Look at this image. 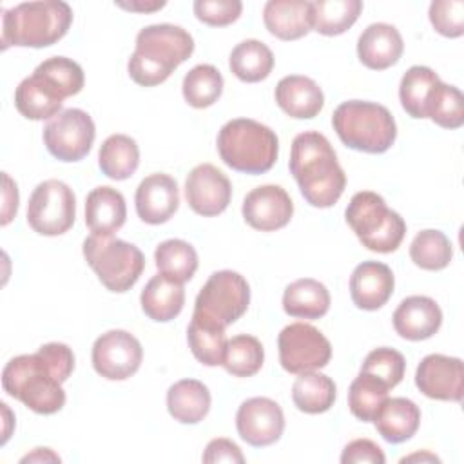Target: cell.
Segmentation results:
<instances>
[{
	"label": "cell",
	"mask_w": 464,
	"mask_h": 464,
	"mask_svg": "<svg viewBox=\"0 0 464 464\" xmlns=\"http://www.w3.org/2000/svg\"><path fill=\"white\" fill-rule=\"evenodd\" d=\"M288 167L303 198L312 207L328 208L344 192L346 174L334 147L317 130H306L294 138Z\"/></svg>",
	"instance_id": "1"
},
{
	"label": "cell",
	"mask_w": 464,
	"mask_h": 464,
	"mask_svg": "<svg viewBox=\"0 0 464 464\" xmlns=\"http://www.w3.org/2000/svg\"><path fill=\"white\" fill-rule=\"evenodd\" d=\"M194 40L179 25L154 24L136 36V49L129 58V76L141 87L163 83L172 71L190 58Z\"/></svg>",
	"instance_id": "2"
},
{
	"label": "cell",
	"mask_w": 464,
	"mask_h": 464,
	"mask_svg": "<svg viewBox=\"0 0 464 464\" xmlns=\"http://www.w3.org/2000/svg\"><path fill=\"white\" fill-rule=\"evenodd\" d=\"M71 24L72 9L67 2H22L2 11V49L53 45L67 34Z\"/></svg>",
	"instance_id": "3"
},
{
	"label": "cell",
	"mask_w": 464,
	"mask_h": 464,
	"mask_svg": "<svg viewBox=\"0 0 464 464\" xmlns=\"http://www.w3.org/2000/svg\"><path fill=\"white\" fill-rule=\"evenodd\" d=\"M63 381L38 350L13 357L2 370V388L40 415H53L65 404Z\"/></svg>",
	"instance_id": "4"
},
{
	"label": "cell",
	"mask_w": 464,
	"mask_h": 464,
	"mask_svg": "<svg viewBox=\"0 0 464 464\" xmlns=\"http://www.w3.org/2000/svg\"><path fill=\"white\" fill-rule=\"evenodd\" d=\"M218 152L230 169L256 176L274 167L279 140L270 127L250 118H236L221 127Z\"/></svg>",
	"instance_id": "5"
},
{
	"label": "cell",
	"mask_w": 464,
	"mask_h": 464,
	"mask_svg": "<svg viewBox=\"0 0 464 464\" xmlns=\"http://www.w3.org/2000/svg\"><path fill=\"white\" fill-rule=\"evenodd\" d=\"M332 125L346 147L368 154L386 152L397 138V123L392 112L375 102H343L334 111Z\"/></svg>",
	"instance_id": "6"
},
{
	"label": "cell",
	"mask_w": 464,
	"mask_h": 464,
	"mask_svg": "<svg viewBox=\"0 0 464 464\" xmlns=\"http://www.w3.org/2000/svg\"><path fill=\"white\" fill-rule=\"evenodd\" d=\"M344 218L362 246L372 252L390 254L397 250L406 234L404 219L386 207L382 196L372 190L353 194Z\"/></svg>",
	"instance_id": "7"
},
{
	"label": "cell",
	"mask_w": 464,
	"mask_h": 464,
	"mask_svg": "<svg viewBox=\"0 0 464 464\" xmlns=\"http://www.w3.org/2000/svg\"><path fill=\"white\" fill-rule=\"evenodd\" d=\"M82 250L100 283L116 294L130 290L145 268L141 250L136 245L112 236L91 234L83 241Z\"/></svg>",
	"instance_id": "8"
},
{
	"label": "cell",
	"mask_w": 464,
	"mask_h": 464,
	"mask_svg": "<svg viewBox=\"0 0 464 464\" xmlns=\"http://www.w3.org/2000/svg\"><path fill=\"white\" fill-rule=\"evenodd\" d=\"M250 286L246 279L232 270L214 272L194 303V315L227 328L248 308Z\"/></svg>",
	"instance_id": "9"
},
{
	"label": "cell",
	"mask_w": 464,
	"mask_h": 464,
	"mask_svg": "<svg viewBox=\"0 0 464 464\" xmlns=\"http://www.w3.org/2000/svg\"><path fill=\"white\" fill-rule=\"evenodd\" d=\"M76 218V198L72 188L60 179L38 183L27 203V223L42 236L65 234Z\"/></svg>",
	"instance_id": "10"
},
{
	"label": "cell",
	"mask_w": 464,
	"mask_h": 464,
	"mask_svg": "<svg viewBox=\"0 0 464 464\" xmlns=\"http://www.w3.org/2000/svg\"><path fill=\"white\" fill-rule=\"evenodd\" d=\"M279 362L294 375L315 372L330 362V341L308 323H292L279 332L277 337Z\"/></svg>",
	"instance_id": "11"
},
{
	"label": "cell",
	"mask_w": 464,
	"mask_h": 464,
	"mask_svg": "<svg viewBox=\"0 0 464 464\" xmlns=\"http://www.w3.org/2000/svg\"><path fill=\"white\" fill-rule=\"evenodd\" d=\"M96 138L92 118L82 109H65L44 127V143L60 161L83 160Z\"/></svg>",
	"instance_id": "12"
},
{
	"label": "cell",
	"mask_w": 464,
	"mask_h": 464,
	"mask_svg": "<svg viewBox=\"0 0 464 464\" xmlns=\"http://www.w3.org/2000/svg\"><path fill=\"white\" fill-rule=\"evenodd\" d=\"M92 366L109 381H125L140 370L143 348L127 330H109L92 344Z\"/></svg>",
	"instance_id": "13"
},
{
	"label": "cell",
	"mask_w": 464,
	"mask_h": 464,
	"mask_svg": "<svg viewBox=\"0 0 464 464\" xmlns=\"http://www.w3.org/2000/svg\"><path fill=\"white\" fill-rule=\"evenodd\" d=\"M236 428L246 444L265 448L281 439L285 415L276 401L268 397H252L241 402L236 413Z\"/></svg>",
	"instance_id": "14"
},
{
	"label": "cell",
	"mask_w": 464,
	"mask_h": 464,
	"mask_svg": "<svg viewBox=\"0 0 464 464\" xmlns=\"http://www.w3.org/2000/svg\"><path fill=\"white\" fill-rule=\"evenodd\" d=\"M185 198L196 214L212 218L227 210L232 198V185L218 167L201 163L185 179Z\"/></svg>",
	"instance_id": "15"
},
{
	"label": "cell",
	"mask_w": 464,
	"mask_h": 464,
	"mask_svg": "<svg viewBox=\"0 0 464 464\" xmlns=\"http://www.w3.org/2000/svg\"><path fill=\"white\" fill-rule=\"evenodd\" d=\"M415 384L430 399L460 402L464 393V364L459 357L430 353L417 366Z\"/></svg>",
	"instance_id": "16"
},
{
	"label": "cell",
	"mask_w": 464,
	"mask_h": 464,
	"mask_svg": "<svg viewBox=\"0 0 464 464\" xmlns=\"http://www.w3.org/2000/svg\"><path fill=\"white\" fill-rule=\"evenodd\" d=\"M241 212L252 228L261 232H274L290 223L294 203L283 187L261 185L245 196Z\"/></svg>",
	"instance_id": "17"
},
{
	"label": "cell",
	"mask_w": 464,
	"mask_h": 464,
	"mask_svg": "<svg viewBox=\"0 0 464 464\" xmlns=\"http://www.w3.org/2000/svg\"><path fill=\"white\" fill-rule=\"evenodd\" d=\"M136 214L143 223H167L179 207V192L174 178L163 172L143 178L134 196Z\"/></svg>",
	"instance_id": "18"
},
{
	"label": "cell",
	"mask_w": 464,
	"mask_h": 464,
	"mask_svg": "<svg viewBox=\"0 0 464 464\" xmlns=\"http://www.w3.org/2000/svg\"><path fill=\"white\" fill-rule=\"evenodd\" d=\"M395 277L388 265L379 261H362L350 276V295L361 310H379L393 294Z\"/></svg>",
	"instance_id": "19"
},
{
	"label": "cell",
	"mask_w": 464,
	"mask_h": 464,
	"mask_svg": "<svg viewBox=\"0 0 464 464\" xmlns=\"http://www.w3.org/2000/svg\"><path fill=\"white\" fill-rule=\"evenodd\" d=\"M395 332L408 341H424L435 335L442 324V310L428 295H410L393 312Z\"/></svg>",
	"instance_id": "20"
},
{
	"label": "cell",
	"mask_w": 464,
	"mask_h": 464,
	"mask_svg": "<svg viewBox=\"0 0 464 464\" xmlns=\"http://www.w3.org/2000/svg\"><path fill=\"white\" fill-rule=\"evenodd\" d=\"M404 42L395 25L370 24L357 40V56L361 63L373 71H384L399 62Z\"/></svg>",
	"instance_id": "21"
},
{
	"label": "cell",
	"mask_w": 464,
	"mask_h": 464,
	"mask_svg": "<svg viewBox=\"0 0 464 464\" xmlns=\"http://www.w3.org/2000/svg\"><path fill=\"white\" fill-rule=\"evenodd\" d=\"M263 22L279 40H299L312 31V2L268 0L263 7Z\"/></svg>",
	"instance_id": "22"
},
{
	"label": "cell",
	"mask_w": 464,
	"mask_h": 464,
	"mask_svg": "<svg viewBox=\"0 0 464 464\" xmlns=\"http://www.w3.org/2000/svg\"><path fill=\"white\" fill-rule=\"evenodd\" d=\"M276 102L290 118L310 120L321 112L324 105V94L312 78L290 74L277 82Z\"/></svg>",
	"instance_id": "23"
},
{
	"label": "cell",
	"mask_w": 464,
	"mask_h": 464,
	"mask_svg": "<svg viewBox=\"0 0 464 464\" xmlns=\"http://www.w3.org/2000/svg\"><path fill=\"white\" fill-rule=\"evenodd\" d=\"M127 218L125 198L112 187H96L85 198V225L94 236H112Z\"/></svg>",
	"instance_id": "24"
},
{
	"label": "cell",
	"mask_w": 464,
	"mask_h": 464,
	"mask_svg": "<svg viewBox=\"0 0 464 464\" xmlns=\"http://www.w3.org/2000/svg\"><path fill=\"white\" fill-rule=\"evenodd\" d=\"M63 96L40 74L33 71L31 76L24 78L14 91V107L27 120H47L60 114Z\"/></svg>",
	"instance_id": "25"
},
{
	"label": "cell",
	"mask_w": 464,
	"mask_h": 464,
	"mask_svg": "<svg viewBox=\"0 0 464 464\" xmlns=\"http://www.w3.org/2000/svg\"><path fill=\"white\" fill-rule=\"evenodd\" d=\"M372 422L386 442L399 444L417 433L420 424V410L406 397H388Z\"/></svg>",
	"instance_id": "26"
},
{
	"label": "cell",
	"mask_w": 464,
	"mask_h": 464,
	"mask_svg": "<svg viewBox=\"0 0 464 464\" xmlns=\"http://www.w3.org/2000/svg\"><path fill=\"white\" fill-rule=\"evenodd\" d=\"M143 314L156 321L167 323L179 315L185 304V288L181 283L158 274L149 279L140 295Z\"/></svg>",
	"instance_id": "27"
},
{
	"label": "cell",
	"mask_w": 464,
	"mask_h": 464,
	"mask_svg": "<svg viewBox=\"0 0 464 464\" xmlns=\"http://www.w3.org/2000/svg\"><path fill=\"white\" fill-rule=\"evenodd\" d=\"M210 392L196 379H181L167 392V410L181 424H198L210 410Z\"/></svg>",
	"instance_id": "28"
},
{
	"label": "cell",
	"mask_w": 464,
	"mask_h": 464,
	"mask_svg": "<svg viewBox=\"0 0 464 464\" xmlns=\"http://www.w3.org/2000/svg\"><path fill=\"white\" fill-rule=\"evenodd\" d=\"M283 310L290 317L319 319L330 310V292L317 279H297L285 288Z\"/></svg>",
	"instance_id": "29"
},
{
	"label": "cell",
	"mask_w": 464,
	"mask_h": 464,
	"mask_svg": "<svg viewBox=\"0 0 464 464\" xmlns=\"http://www.w3.org/2000/svg\"><path fill=\"white\" fill-rule=\"evenodd\" d=\"M337 397L335 382L319 372L299 373L292 386V401L299 411L315 415L328 411Z\"/></svg>",
	"instance_id": "30"
},
{
	"label": "cell",
	"mask_w": 464,
	"mask_h": 464,
	"mask_svg": "<svg viewBox=\"0 0 464 464\" xmlns=\"http://www.w3.org/2000/svg\"><path fill=\"white\" fill-rule=\"evenodd\" d=\"M228 67L241 82L256 83L268 78V74L272 72L274 54L270 47L259 40H243L232 49Z\"/></svg>",
	"instance_id": "31"
},
{
	"label": "cell",
	"mask_w": 464,
	"mask_h": 464,
	"mask_svg": "<svg viewBox=\"0 0 464 464\" xmlns=\"http://www.w3.org/2000/svg\"><path fill=\"white\" fill-rule=\"evenodd\" d=\"M98 165L111 179L123 181L130 178L140 165L138 143L127 134L109 136L100 147Z\"/></svg>",
	"instance_id": "32"
},
{
	"label": "cell",
	"mask_w": 464,
	"mask_h": 464,
	"mask_svg": "<svg viewBox=\"0 0 464 464\" xmlns=\"http://www.w3.org/2000/svg\"><path fill=\"white\" fill-rule=\"evenodd\" d=\"M187 341L192 355L205 366L223 364L227 350L225 328L192 314L187 328Z\"/></svg>",
	"instance_id": "33"
},
{
	"label": "cell",
	"mask_w": 464,
	"mask_h": 464,
	"mask_svg": "<svg viewBox=\"0 0 464 464\" xmlns=\"http://www.w3.org/2000/svg\"><path fill=\"white\" fill-rule=\"evenodd\" d=\"M362 11L361 0H315L312 2V29L324 36L348 31Z\"/></svg>",
	"instance_id": "34"
},
{
	"label": "cell",
	"mask_w": 464,
	"mask_h": 464,
	"mask_svg": "<svg viewBox=\"0 0 464 464\" xmlns=\"http://www.w3.org/2000/svg\"><path fill=\"white\" fill-rule=\"evenodd\" d=\"M154 261L160 274L172 281L187 283L198 270V254L194 246L183 239H167L156 246Z\"/></svg>",
	"instance_id": "35"
},
{
	"label": "cell",
	"mask_w": 464,
	"mask_h": 464,
	"mask_svg": "<svg viewBox=\"0 0 464 464\" xmlns=\"http://www.w3.org/2000/svg\"><path fill=\"white\" fill-rule=\"evenodd\" d=\"M439 80L437 72L426 65H413L404 72L399 85V98L402 109L411 118H426V103Z\"/></svg>",
	"instance_id": "36"
},
{
	"label": "cell",
	"mask_w": 464,
	"mask_h": 464,
	"mask_svg": "<svg viewBox=\"0 0 464 464\" xmlns=\"http://www.w3.org/2000/svg\"><path fill=\"white\" fill-rule=\"evenodd\" d=\"M185 102L194 109H205L214 105L223 92V76L210 63H199L192 67L181 83Z\"/></svg>",
	"instance_id": "37"
},
{
	"label": "cell",
	"mask_w": 464,
	"mask_h": 464,
	"mask_svg": "<svg viewBox=\"0 0 464 464\" xmlns=\"http://www.w3.org/2000/svg\"><path fill=\"white\" fill-rule=\"evenodd\" d=\"M390 388L370 373L359 372L348 388V408L353 417L372 422L382 402L388 399Z\"/></svg>",
	"instance_id": "38"
},
{
	"label": "cell",
	"mask_w": 464,
	"mask_h": 464,
	"mask_svg": "<svg viewBox=\"0 0 464 464\" xmlns=\"http://www.w3.org/2000/svg\"><path fill=\"white\" fill-rule=\"evenodd\" d=\"M263 361H265V350L257 337L248 334H239L227 341L223 366L230 375L252 377L261 370Z\"/></svg>",
	"instance_id": "39"
},
{
	"label": "cell",
	"mask_w": 464,
	"mask_h": 464,
	"mask_svg": "<svg viewBox=\"0 0 464 464\" xmlns=\"http://www.w3.org/2000/svg\"><path fill=\"white\" fill-rule=\"evenodd\" d=\"M411 261L422 270H442L453 257V248L444 232L435 228L420 230L410 245Z\"/></svg>",
	"instance_id": "40"
},
{
	"label": "cell",
	"mask_w": 464,
	"mask_h": 464,
	"mask_svg": "<svg viewBox=\"0 0 464 464\" xmlns=\"http://www.w3.org/2000/svg\"><path fill=\"white\" fill-rule=\"evenodd\" d=\"M426 118L444 129H459L464 123V96L462 92L440 80L435 83L426 103Z\"/></svg>",
	"instance_id": "41"
},
{
	"label": "cell",
	"mask_w": 464,
	"mask_h": 464,
	"mask_svg": "<svg viewBox=\"0 0 464 464\" xmlns=\"http://www.w3.org/2000/svg\"><path fill=\"white\" fill-rule=\"evenodd\" d=\"M34 72L44 76L63 98L74 96L83 89V69L71 58L51 56L44 60Z\"/></svg>",
	"instance_id": "42"
},
{
	"label": "cell",
	"mask_w": 464,
	"mask_h": 464,
	"mask_svg": "<svg viewBox=\"0 0 464 464\" xmlns=\"http://www.w3.org/2000/svg\"><path fill=\"white\" fill-rule=\"evenodd\" d=\"M404 370H406L404 355L401 352L393 350V348H388V346H381V348L372 350L366 355V359L361 366L362 373H370V375L377 377L390 390L395 388L402 381Z\"/></svg>",
	"instance_id": "43"
},
{
	"label": "cell",
	"mask_w": 464,
	"mask_h": 464,
	"mask_svg": "<svg viewBox=\"0 0 464 464\" xmlns=\"http://www.w3.org/2000/svg\"><path fill=\"white\" fill-rule=\"evenodd\" d=\"M435 31L448 38H459L464 33V2L460 0H435L428 11Z\"/></svg>",
	"instance_id": "44"
},
{
	"label": "cell",
	"mask_w": 464,
	"mask_h": 464,
	"mask_svg": "<svg viewBox=\"0 0 464 464\" xmlns=\"http://www.w3.org/2000/svg\"><path fill=\"white\" fill-rule=\"evenodd\" d=\"M192 7L196 18L212 27L230 25L243 11L239 0H196Z\"/></svg>",
	"instance_id": "45"
},
{
	"label": "cell",
	"mask_w": 464,
	"mask_h": 464,
	"mask_svg": "<svg viewBox=\"0 0 464 464\" xmlns=\"http://www.w3.org/2000/svg\"><path fill=\"white\" fill-rule=\"evenodd\" d=\"M343 464H384L386 457L382 450L370 439H355L348 442L341 453Z\"/></svg>",
	"instance_id": "46"
},
{
	"label": "cell",
	"mask_w": 464,
	"mask_h": 464,
	"mask_svg": "<svg viewBox=\"0 0 464 464\" xmlns=\"http://www.w3.org/2000/svg\"><path fill=\"white\" fill-rule=\"evenodd\" d=\"M203 462L212 464V462H245V455L241 453L239 446L232 442L230 439H212L203 453Z\"/></svg>",
	"instance_id": "47"
},
{
	"label": "cell",
	"mask_w": 464,
	"mask_h": 464,
	"mask_svg": "<svg viewBox=\"0 0 464 464\" xmlns=\"http://www.w3.org/2000/svg\"><path fill=\"white\" fill-rule=\"evenodd\" d=\"M18 210V188L16 183L4 172V205H2V225H7Z\"/></svg>",
	"instance_id": "48"
},
{
	"label": "cell",
	"mask_w": 464,
	"mask_h": 464,
	"mask_svg": "<svg viewBox=\"0 0 464 464\" xmlns=\"http://www.w3.org/2000/svg\"><path fill=\"white\" fill-rule=\"evenodd\" d=\"M116 5L121 7V9H127V11L152 13V11H158V9L165 7V2H141V0H136V2H116Z\"/></svg>",
	"instance_id": "49"
},
{
	"label": "cell",
	"mask_w": 464,
	"mask_h": 464,
	"mask_svg": "<svg viewBox=\"0 0 464 464\" xmlns=\"http://www.w3.org/2000/svg\"><path fill=\"white\" fill-rule=\"evenodd\" d=\"M47 460L60 462V457L53 453L49 448H34L33 453H27L25 457L20 459V462H47Z\"/></svg>",
	"instance_id": "50"
},
{
	"label": "cell",
	"mask_w": 464,
	"mask_h": 464,
	"mask_svg": "<svg viewBox=\"0 0 464 464\" xmlns=\"http://www.w3.org/2000/svg\"><path fill=\"white\" fill-rule=\"evenodd\" d=\"M413 460H428V462H439V457L424 451V453H413V455H408V457H402L401 462H413Z\"/></svg>",
	"instance_id": "51"
}]
</instances>
